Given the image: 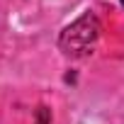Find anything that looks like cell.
<instances>
[{
	"label": "cell",
	"mask_w": 124,
	"mask_h": 124,
	"mask_svg": "<svg viewBox=\"0 0 124 124\" xmlns=\"http://www.w3.org/2000/svg\"><path fill=\"white\" fill-rule=\"evenodd\" d=\"M97 37H100V22L93 12H85L61 32L58 49L68 58H83V56L93 54V49L97 44Z\"/></svg>",
	"instance_id": "1"
},
{
	"label": "cell",
	"mask_w": 124,
	"mask_h": 124,
	"mask_svg": "<svg viewBox=\"0 0 124 124\" xmlns=\"http://www.w3.org/2000/svg\"><path fill=\"white\" fill-rule=\"evenodd\" d=\"M34 124H51V109L41 105V107L37 109V117H34Z\"/></svg>",
	"instance_id": "2"
},
{
	"label": "cell",
	"mask_w": 124,
	"mask_h": 124,
	"mask_svg": "<svg viewBox=\"0 0 124 124\" xmlns=\"http://www.w3.org/2000/svg\"><path fill=\"white\" fill-rule=\"evenodd\" d=\"M122 5H124V0H122Z\"/></svg>",
	"instance_id": "3"
}]
</instances>
